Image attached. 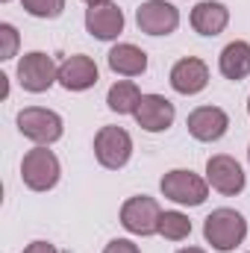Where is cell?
<instances>
[{
    "instance_id": "4316f807",
    "label": "cell",
    "mask_w": 250,
    "mask_h": 253,
    "mask_svg": "<svg viewBox=\"0 0 250 253\" xmlns=\"http://www.w3.org/2000/svg\"><path fill=\"white\" fill-rule=\"evenodd\" d=\"M248 159H250V147H248Z\"/></svg>"
},
{
    "instance_id": "603a6c76",
    "label": "cell",
    "mask_w": 250,
    "mask_h": 253,
    "mask_svg": "<svg viewBox=\"0 0 250 253\" xmlns=\"http://www.w3.org/2000/svg\"><path fill=\"white\" fill-rule=\"evenodd\" d=\"M21 253H59V251H56L50 242H30Z\"/></svg>"
},
{
    "instance_id": "44dd1931",
    "label": "cell",
    "mask_w": 250,
    "mask_h": 253,
    "mask_svg": "<svg viewBox=\"0 0 250 253\" xmlns=\"http://www.w3.org/2000/svg\"><path fill=\"white\" fill-rule=\"evenodd\" d=\"M0 39H3V53L0 59H12L18 50V30L12 24H0Z\"/></svg>"
},
{
    "instance_id": "ffe728a7",
    "label": "cell",
    "mask_w": 250,
    "mask_h": 253,
    "mask_svg": "<svg viewBox=\"0 0 250 253\" xmlns=\"http://www.w3.org/2000/svg\"><path fill=\"white\" fill-rule=\"evenodd\" d=\"M21 6L27 15L44 18V21H53L65 12V0H21Z\"/></svg>"
},
{
    "instance_id": "8992f818",
    "label": "cell",
    "mask_w": 250,
    "mask_h": 253,
    "mask_svg": "<svg viewBox=\"0 0 250 253\" xmlns=\"http://www.w3.org/2000/svg\"><path fill=\"white\" fill-rule=\"evenodd\" d=\"M18 83L24 91L30 94H42L47 91L53 83H59V68L53 62V56L42 53V50H30L21 56L18 62Z\"/></svg>"
},
{
    "instance_id": "5bb4252c",
    "label": "cell",
    "mask_w": 250,
    "mask_h": 253,
    "mask_svg": "<svg viewBox=\"0 0 250 253\" xmlns=\"http://www.w3.org/2000/svg\"><path fill=\"white\" fill-rule=\"evenodd\" d=\"M100 80V71H97V62L85 53H77V56H68L62 65H59V85L68 88V91H88L94 88Z\"/></svg>"
},
{
    "instance_id": "2e32d148",
    "label": "cell",
    "mask_w": 250,
    "mask_h": 253,
    "mask_svg": "<svg viewBox=\"0 0 250 253\" xmlns=\"http://www.w3.org/2000/svg\"><path fill=\"white\" fill-rule=\"evenodd\" d=\"M106 62H109V68H112L115 74H121V77H141V74L147 71V53H144L141 47L124 42V44H115V47L109 50Z\"/></svg>"
},
{
    "instance_id": "30bf717a",
    "label": "cell",
    "mask_w": 250,
    "mask_h": 253,
    "mask_svg": "<svg viewBox=\"0 0 250 253\" xmlns=\"http://www.w3.org/2000/svg\"><path fill=\"white\" fill-rule=\"evenodd\" d=\"M85 30L91 39L97 42H112L124 33V12L118 3L106 0V3H94L85 9Z\"/></svg>"
},
{
    "instance_id": "6da1fadb",
    "label": "cell",
    "mask_w": 250,
    "mask_h": 253,
    "mask_svg": "<svg viewBox=\"0 0 250 253\" xmlns=\"http://www.w3.org/2000/svg\"><path fill=\"white\" fill-rule=\"evenodd\" d=\"M203 239L218 253H230L248 239V221L242 212H236L230 206L212 209L203 221Z\"/></svg>"
},
{
    "instance_id": "d6986e66",
    "label": "cell",
    "mask_w": 250,
    "mask_h": 253,
    "mask_svg": "<svg viewBox=\"0 0 250 253\" xmlns=\"http://www.w3.org/2000/svg\"><path fill=\"white\" fill-rule=\"evenodd\" d=\"M159 236L168 239V242H183V239H188V236H191V221H188V215L177 212V209L162 212V218H159Z\"/></svg>"
},
{
    "instance_id": "7c38bea8",
    "label": "cell",
    "mask_w": 250,
    "mask_h": 253,
    "mask_svg": "<svg viewBox=\"0 0 250 253\" xmlns=\"http://www.w3.org/2000/svg\"><path fill=\"white\" fill-rule=\"evenodd\" d=\"M132 118H135V124L141 126L144 132H165L168 126L174 124L177 109H174V103H171L168 97H162V94H144Z\"/></svg>"
},
{
    "instance_id": "9a60e30c",
    "label": "cell",
    "mask_w": 250,
    "mask_h": 253,
    "mask_svg": "<svg viewBox=\"0 0 250 253\" xmlns=\"http://www.w3.org/2000/svg\"><path fill=\"white\" fill-rule=\"evenodd\" d=\"M227 24H230V9L221 0H200L191 9V27L200 36L215 39V36H221L227 30Z\"/></svg>"
},
{
    "instance_id": "83f0119b",
    "label": "cell",
    "mask_w": 250,
    "mask_h": 253,
    "mask_svg": "<svg viewBox=\"0 0 250 253\" xmlns=\"http://www.w3.org/2000/svg\"><path fill=\"white\" fill-rule=\"evenodd\" d=\"M3 3H9V0H3Z\"/></svg>"
},
{
    "instance_id": "ac0fdd59",
    "label": "cell",
    "mask_w": 250,
    "mask_h": 253,
    "mask_svg": "<svg viewBox=\"0 0 250 253\" xmlns=\"http://www.w3.org/2000/svg\"><path fill=\"white\" fill-rule=\"evenodd\" d=\"M141 97H144V94L138 91V85H135L132 80H118V83L109 88L106 103H109V109L118 112V115H135Z\"/></svg>"
},
{
    "instance_id": "52a82bcc",
    "label": "cell",
    "mask_w": 250,
    "mask_h": 253,
    "mask_svg": "<svg viewBox=\"0 0 250 253\" xmlns=\"http://www.w3.org/2000/svg\"><path fill=\"white\" fill-rule=\"evenodd\" d=\"M159 218H162V209L147 194H135V197L124 200V206H121V227L141 239L159 236Z\"/></svg>"
},
{
    "instance_id": "4fadbf2b",
    "label": "cell",
    "mask_w": 250,
    "mask_h": 253,
    "mask_svg": "<svg viewBox=\"0 0 250 253\" xmlns=\"http://www.w3.org/2000/svg\"><path fill=\"white\" fill-rule=\"evenodd\" d=\"M168 80H171V88L177 94H186V97L200 94L209 85V65L197 56H183L180 62H174Z\"/></svg>"
},
{
    "instance_id": "7a4b0ae2",
    "label": "cell",
    "mask_w": 250,
    "mask_h": 253,
    "mask_svg": "<svg viewBox=\"0 0 250 253\" xmlns=\"http://www.w3.org/2000/svg\"><path fill=\"white\" fill-rule=\"evenodd\" d=\"M59 177H62V165H59V159H56L53 150H47L44 144H39V147H33V150L24 153V159H21V180H24L27 189L50 191L59 183Z\"/></svg>"
},
{
    "instance_id": "cb8c5ba5",
    "label": "cell",
    "mask_w": 250,
    "mask_h": 253,
    "mask_svg": "<svg viewBox=\"0 0 250 253\" xmlns=\"http://www.w3.org/2000/svg\"><path fill=\"white\" fill-rule=\"evenodd\" d=\"M177 253H206V251L203 248H180Z\"/></svg>"
},
{
    "instance_id": "8fae6325",
    "label": "cell",
    "mask_w": 250,
    "mask_h": 253,
    "mask_svg": "<svg viewBox=\"0 0 250 253\" xmlns=\"http://www.w3.org/2000/svg\"><path fill=\"white\" fill-rule=\"evenodd\" d=\"M186 126L191 138H197V141H218L230 129V115L221 106H197L188 112Z\"/></svg>"
},
{
    "instance_id": "e0dca14e",
    "label": "cell",
    "mask_w": 250,
    "mask_h": 253,
    "mask_svg": "<svg viewBox=\"0 0 250 253\" xmlns=\"http://www.w3.org/2000/svg\"><path fill=\"white\" fill-rule=\"evenodd\" d=\"M218 71L227 80H245L250 74V44L248 42H230L221 56H218Z\"/></svg>"
},
{
    "instance_id": "ba28073f",
    "label": "cell",
    "mask_w": 250,
    "mask_h": 253,
    "mask_svg": "<svg viewBox=\"0 0 250 253\" xmlns=\"http://www.w3.org/2000/svg\"><path fill=\"white\" fill-rule=\"evenodd\" d=\"M135 24L147 36H171L180 27V9L168 0H144L135 9Z\"/></svg>"
},
{
    "instance_id": "5b68a950",
    "label": "cell",
    "mask_w": 250,
    "mask_h": 253,
    "mask_svg": "<svg viewBox=\"0 0 250 253\" xmlns=\"http://www.w3.org/2000/svg\"><path fill=\"white\" fill-rule=\"evenodd\" d=\"M132 156V135L124 126H100L94 135V159L109 168V171H121Z\"/></svg>"
},
{
    "instance_id": "277c9868",
    "label": "cell",
    "mask_w": 250,
    "mask_h": 253,
    "mask_svg": "<svg viewBox=\"0 0 250 253\" xmlns=\"http://www.w3.org/2000/svg\"><path fill=\"white\" fill-rule=\"evenodd\" d=\"M159 189H162V194H165L168 200H174V203H180V206H200V203L209 197V183H206L200 174L188 171V168H174V171H168V174L159 180Z\"/></svg>"
},
{
    "instance_id": "484cf974",
    "label": "cell",
    "mask_w": 250,
    "mask_h": 253,
    "mask_svg": "<svg viewBox=\"0 0 250 253\" xmlns=\"http://www.w3.org/2000/svg\"><path fill=\"white\" fill-rule=\"evenodd\" d=\"M248 115H250V97H248Z\"/></svg>"
},
{
    "instance_id": "d4e9b609",
    "label": "cell",
    "mask_w": 250,
    "mask_h": 253,
    "mask_svg": "<svg viewBox=\"0 0 250 253\" xmlns=\"http://www.w3.org/2000/svg\"><path fill=\"white\" fill-rule=\"evenodd\" d=\"M85 3H88V6H94V3H106V0H85Z\"/></svg>"
},
{
    "instance_id": "3957f363",
    "label": "cell",
    "mask_w": 250,
    "mask_h": 253,
    "mask_svg": "<svg viewBox=\"0 0 250 253\" xmlns=\"http://www.w3.org/2000/svg\"><path fill=\"white\" fill-rule=\"evenodd\" d=\"M18 124V132L36 144H44L50 147L53 141H59L65 132V124H62V115L53 112V109H44V106H27L18 112L15 118Z\"/></svg>"
},
{
    "instance_id": "9c48e42d",
    "label": "cell",
    "mask_w": 250,
    "mask_h": 253,
    "mask_svg": "<svg viewBox=\"0 0 250 253\" xmlns=\"http://www.w3.org/2000/svg\"><path fill=\"white\" fill-rule=\"evenodd\" d=\"M206 183L212 186L215 191L233 197V194H242L245 186H248V177L242 171V165L227 156V153H215L206 159Z\"/></svg>"
},
{
    "instance_id": "7402d4cb",
    "label": "cell",
    "mask_w": 250,
    "mask_h": 253,
    "mask_svg": "<svg viewBox=\"0 0 250 253\" xmlns=\"http://www.w3.org/2000/svg\"><path fill=\"white\" fill-rule=\"evenodd\" d=\"M103 253H141V248L135 245V242H129V239H112Z\"/></svg>"
}]
</instances>
